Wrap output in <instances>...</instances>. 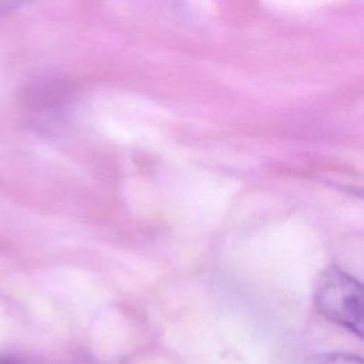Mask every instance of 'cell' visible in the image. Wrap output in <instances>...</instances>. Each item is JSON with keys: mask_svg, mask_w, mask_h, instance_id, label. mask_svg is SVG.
<instances>
[{"mask_svg": "<svg viewBox=\"0 0 364 364\" xmlns=\"http://www.w3.org/2000/svg\"><path fill=\"white\" fill-rule=\"evenodd\" d=\"M363 286L337 266L326 267L314 286L317 310L330 321L363 336Z\"/></svg>", "mask_w": 364, "mask_h": 364, "instance_id": "obj_1", "label": "cell"}, {"mask_svg": "<svg viewBox=\"0 0 364 364\" xmlns=\"http://www.w3.org/2000/svg\"><path fill=\"white\" fill-rule=\"evenodd\" d=\"M0 364H23L17 357L13 355H0Z\"/></svg>", "mask_w": 364, "mask_h": 364, "instance_id": "obj_4", "label": "cell"}, {"mask_svg": "<svg viewBox=\"0 0 364 364\" xmlns=\"http://www.w3.org/2000/svg\"><path fill=\"white\" fill-rule=\"evenodd\" d=\"M28 0H0V13H9L20 6H23Z\"/></svg>", "mask_w": 364, "mask_h": 364, "instance_id": "obj_3", "label": "cell"}, {"mask_svg": "<svg viewBox=\"0 0 364 364\" xmlns=\"http://www.w3.org/2000/svg\"><path fill=\"white\" fill-rule=\"evenodd\" d=\"M314 364H363V361L360 357L348 354H328L316 360Z\"/></svg>", "mask_w": 364, "mask_h": 364, "instance_id": "obj_2", "label": "cell"}]
</instances>
